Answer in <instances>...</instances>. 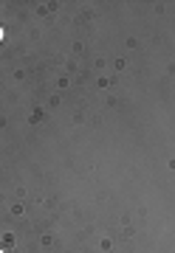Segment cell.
I'll return each mask as SVG.
<instances>
[{
    "label": "cell",
    "instance_id": "obj_1",
    "mask_svg": "<svg viewBox=\"0 0 175 253\" xmlns=\"http://www.w3.org/2000/svg\"><path fill=\"white\" fill-rule=\"evenodd\" d=\"M0 253H3V251H0Z\"/></svg>",
    "mask_w": 175,
    "mask_h": 253
}]
</instances>
